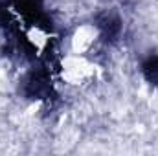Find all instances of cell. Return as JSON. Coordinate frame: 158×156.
I'll return each mask as SVG.
<instances>
[{
  "label": "cell",
  "mask_w": 158,
  "mask_h": 156,
  "mask_svg": "<svg viewBox=\"0 0 158 156\" xmlns=\"http://www.w3.org/2000/svg\"><path fill=\"white\" fill-rule=\"evenodd\" d=\"M94 40H96V28L94 26H81L72 39V48L76 53H85L92 48Z\"/></svg>",
  "instance_id": "obj_1"
},
{
  "label": "cell",
  "mask_w": 158,
  "mask_h": 156,
  "mask_svg": "<svg viewBox=\"0 0 158 156\" xmlns=\"http://www.w3.org/2000/svg\"><path fill=\"white\" fill-rule=\"evenodd\" d=\"M48 39H50V35H48L42 28H39V26H33V28L28 31V40H30L39 51L48 46Z\"/></svg>",
  "instance_id": "obj_2"
}]
</instances>
